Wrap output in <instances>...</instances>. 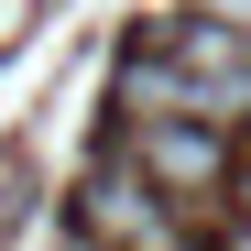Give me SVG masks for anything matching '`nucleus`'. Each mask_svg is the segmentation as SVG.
<instances>
[{
  "label": "nucleus",
  "mask_w": 251,
  "mask_h": 251,
  "mask_svg": "<svg viewBox=\"0 0 251 251\" xmlns=\"http://www.w3.org/2000/svg\"><path fill=\"white\" fill-rule=\"evenodd\" d=\"M76 240H99V251H207V229L186 219V197H164L131 153L76 186Z\"/></svg>",
  "instance_id": "obj_1"
},
{
  "label": "nucleus",
  "mask_w": 251,
  "mask_h": 251,
  "mask_svg": "<svg viewBox=\"0 0 251 251\" xmlns=\"http://www.w3.org/2000/svg\"><path fill=\"white\" fill-rule=\"evenodd\" d=\"M120 109L131 120H207V131H240L251 120V99L219 88V76H197L186 55H131L120 66Z\"/></svg>",
  "instance_id": "obj_2"
},
{
  "label": "nucleus",
  "mask_w": 251,
  "mask_h": 251,
  "mask_svg": "<svg viewBox=\"0 0 251 251\" xmlns=\"http://www.w3.org/2000/svg\"><path fill=\"white\" fill-rule=\"evenodd\" d=\"M131 164L164 197H207L229 175V131H207V120H131Z\"/></svg>",
  "instance_id": "obj_3"
},
{
  "label": "nucleus",
  "mask_w": 251,
  "mask_h": 251,
  "mask_svg": "<svg viewBox=\"0 0 251 251\" xmlns=\"http://www.w3.org/2000/svg\"><path fill=\"white\" fill-rule=\"evenodd\" d=\"M197 11H219V22H240V33H251V0H197Z\"/></svg>",
  "instance_id": "obj_4"
},
{
  "label": "nucleus",
  "mask_w": 251,
  "mask_h": 251,
  "mask_svg": "<svg viewBox=\"0 0 251 251\" xmlns=\"http://www.w3.org/2000/svg\"><path fill=\"white\" fill-rule=\"evenodd\" d=\"M66 251H99V240H66Z\"/></svg>",
  "instance_id": "obj_5"
}]
</instances>
